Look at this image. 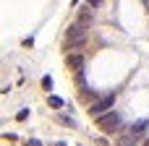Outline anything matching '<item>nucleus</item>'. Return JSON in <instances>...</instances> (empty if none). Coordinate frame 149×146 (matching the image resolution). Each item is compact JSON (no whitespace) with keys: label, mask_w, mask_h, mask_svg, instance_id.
Here are the masks:
<instances>
[{"label":"nucleus","mask_w":149,"mask_h":146,"mask_svg":"<svg viewBox=\"0 0 149 146\" xmlns=\"http://www.w3.org/2000/svg\"><path fill=\"white\" fill-rule=\"evenodd\" d=\"M102 0H89V8H94V5H100Z\"/></svg>","instance_id":"12"},{"label":"nucleus","mask_w":149,"mask_h":146,"mask_svg":"<svg viewBox=\"0 0 149 146\" xmlns=\"http://www.w3.org/2000/svg\"><path fill=\"white\" fill-rule=\"evenodd\" d=\"M42 86H45V89H52V78L45 76V78H42Z\"/></svg>","instance_id":"8"},{"label":"nucleus","mask_w":149,"mask_h":146,"mask_svg":"<svg viewBox=\"0 0 149 146\" xmlns=\"http://www.w3.org/2000/svg\"><path fill=\"white\" fill-rule=\"evenodd\" d=\"M29 146H42V141H37V138H31V141H29Z\"/></svg>","instance_id":"11"},{"label":"nucleus","mask_w":149,"mask_h":146,"mask_svg":"<svg viewBox=\"0 0 149 146\" xmlns=\"http://www.w3.org/2000/svg\"><path fill=\"white\" fill-rule=\"evenodd\" d=\"M147 128H149L147 120H136V123L131 125V136H136V138H139V136H144V131H147Z\"/></svg>","instance_id":"5"},{"label":"nucleus","mask_w":149,"mask_h":146,"mask_svg":"<svg viewBox=\"0 0 149 146\" xmlns=\"http://www.w3.org/2000/svg\"><path fill=\"white\" fill-rule=\"evenodd\" d=\"M16 118H18V120H26V118H29V110H18V115H16Z\"/></svg>","instance_id":"9"},{"label":"nucleus","mask_w":149,"mask_h":146,"mask_svg":"<svg viewBox=\"0 0 149 146\" xmlns=\"http://www.w3.org/2000/svg\"><path fill=\"white\" fill-rule=\"evenodd\" d=\"M120 123H123V120H120L118 112H107V115H102V118L97 120V125H100L105 133H115V131L120 128Z\"/></svg>","instance_id":"3"},{"label":"nucleus","mask_w":149,"mask_h":146,"mask_svg":"<svg viewBox=\"0 0 149 146\" xmlns=\"http://www.w3.org/2000/svg\"><path fill=\"white\" fill-rule=\"evenodd\" d=\"M50 104H52V107H63V99H60V97H50Z\"/></svg>","instance_id":"7"},{"label":"nucleus","mask_w":149,"mask_h":146,"mask_svg":"<svg viewBox=\"0 0 149 146\" xmlns=\"http://www.w3.org/2000/svg\"><path fill=\"white\" fill-rule=\"evenodd\" d=\"M113 104H115V91H113V94H105L102 99H97V102L89 107V112H92V115H97V118H102V115L113 112Z\"/></svg>","instance_id":"1"},{"label":"nucleus","mask_w":149,"mask_h":146,"mask_svg":"<svg viewBox=\"0 0 149 146\" xmlns=\"http://www.w3.org/2000/svg\"><path fill=\"white\" fill-rule=\"evenodd\" d=\"M60 120H63V123H65V125H71V128H73V125H76V123H73V118H65V115H60Z\"/></svg>","instance_id":"10"},{"label":"nucleus","mask_w":149,"mask_h":146,"mask_svg":"<svg viewBox=\"0 0 149 146\" xmlns=\"http://www.w3.org/2000/svg\"><path fill=\"white\" fill-rule=\"evenodd\" d=\"M144 146H149V141H147V144H144Z\"/></svg>","instance_id":"15"},{"label":"nucleus","mask_w":149,"mask_h":146,"mask_svg":"<svg viewBox=\"0 0 149 146\" xmlns=\"http://www.w3.org/2000/svg\"><path fill=\"white\" fill-rule=\"evenodd\" d=\"M68 65L81 76V73H84V55H79V52H76V55H68Z\"/></svg>","instance_id":"4"},{"label":"nucleus","mask_w":149,"mask_h":146,"mask_svg":"<svg viewBox=\"0 0 149 146\" xmlns=\"http://www.w3.org/2000/svg\"><path fill=\"white\" fill-rule=\"evenodd\" d=\"M147 8H149V0H147Z\"/></svg>","instance_id":"14"},{"label":"nucleus","mask_w":149,"mask_h":146,"mask_svg":"<svg viewBox=\"0 0 149 146\" xmlns=\"http://www.w3.org/2000/svg\"><path fill=\"white\" fill-rule=\"evenodd\" d=\"M118 146H139V138L131 136V133H123V136L118 138Z\"/></svg>","instance_id":"6"},{"label":"nucleus","mask_w":149,"mask_h":146,"mask_svg":"<svg viewBox=\"0 0 149 146\" xmlns=\"http://www.w3.org/2000/svg\"><path fill=\"white\" fill-rule=\"evenodd\" d=\"M55 146H65V144H63V141H60V144H55Z\"/></svg>","instance_id":"13"},{"label":"nucleus","mask_w":149,"mask_h":146,"mask_svg":"<svg viewBox=\"0 0 149 146\" xmlns=\"http://www.w3.org/2000/svg\"><path fill=\"white\" fill-rule=\"evenodd\" d=\"M86 37H89V31H86V26H84V24H73V26L68 29V34H65V39H68V44H71V47L84 44V42H86Z\"/></svg>","instance_id":"2"}]
</instances>
